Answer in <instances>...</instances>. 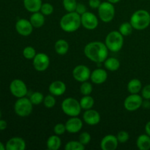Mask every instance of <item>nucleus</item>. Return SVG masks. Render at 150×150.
<instances>
[{
  "instance_id": "1",
  "label": "nucleus",
  "mask_w": 150,
  "mask_h": 150,
  "mask_svg": "<svg viewBox=\"0 0 150 150\" xmlns=\"http://www.w3.org/2000/svg\"><path fill=\"white\" fill-rule=\"evenodd\" d=\"M108 51L105 43L100 41L89 42L84 47L85 56L91 61L96 63H102L108 58Z\"/></svg>"
},
{
  "instance_id": "2",
  "label": "nucleus",
  "mask_w": 150,
  "mask_h": 150,
  "mask_svg": "<svg viewBox=\"0 0 150 150\" xmlns=\"http://www.w3.org/2000/svg\"><path fill=\"white\" fill-rule=\"evenodd\" d=\"M60 27L64 32H74L81 26V16L76 11L67 13L62 17L59 22Z\"/></svg>"
},
{
  "instance_id": "3",
  "label": "nucleus",
  "mask_w": 150,
  "mask_h": 150,
  "mask_svg": "<svg viewBox=\"0 0 150 150\" xmlns=\"http://www.w3.org/2000/svg\"><path fill=\"white\" fill-rule=\"evenodd\" d=\"M130 23L133 29L144 30L150 25V14L145 10H139L133 13L130 17Z\"/></svg>"
},
{
  "instance_id": "4",
  "label": "nucleus",
  "mask_w": 150,
  "mask_h": 150,
  "mask_svg": "<svg viewBox=\"0 0 150 150\" xmlns=\"http://www.w3.org/2000/svg\"><path fill=\"white\" fill-rule=\"evenodd\" d=\"M123 35L119 31H112L107 35L105 44L109 51L118 52L122 48L124 44Z\"/></svg>"
},
{
  "instance_id": "5",
  "label": "nucleus",
  "mask_w": 150,
  "mask_h": 150,
  "mask_svg": "<svg viewBox=\"0 0 150 150\" xmlns=\"http://www.w3.org/2000/svg\"><path fill=\"white\" fill-rule=\"evenodd\" d=\"M62 110L69 117H79L81 111L80 103L73 98H65L61 105Z\"/></svg>"
},
{
  "instance_id": "6",
  "label": "nucleus",
  "mask_w": 150,
  "mask_h": 150,
  "mask_svg": "<svg viewBox=\"0 0 150 150\" xmlns=\"http://www.w3.org/2000/svg\"><path fill=\"white\" fill-rule=\"evenodd\" d=\"M33 104L29 98H20L16 100L14 105L16 114L21 117H26L31 114L33 110Z\"/></svg>"
},
{
  "instance_id": "7",
  "label": "nucleus",
  "mask_w": 150,
  "mask_h": 150,
  "mask_svg": "<svg viewBox=\"0 0 150 150\" xmlns=\"http://www.w3.org/2000/svg\"><path fill=\"white\" fill-rule=\"evenodd\" d=\"M98 16L100 19L104 23H109L114 19L115 16V7L114 4L109 1L101 2L98 8Z\"/></svg>"
},
{
  "instance_id": "8",
  "label": "nucleus",
  "mask_w": 150,
  "mask_h": 150,
  "mask_svg": "<svg viewBox=\"0 0 150 150\" xmlns=\"http://www.w3.org/2000/svg\"><path fill=\"white\" fill-rule=\"evenodd\" d=\"M144 98L139 94H130L124 101V107L127 111H135L142 106Z\"/></svg>"
},
{
  "instance_id": "9",
  "label": "nucleus",
  "mask_w": 150,
  "mask_h": 150,
  "mask_svg": "<svg viewBox=\"0 0 150 150\" xmlns=\"http://www.w3.org/2000/svg\"><path fill=\"white\" fill-rule=\"evenodd\" d=\"M10 90L12 95L18 98L25 97L28 92L26 83L20 79H15L10 83Z\"/></svg>"
},
{
  "instance_id": "10",
  "label": "nucleus",
  "mask_w": 150,
  "mask_h": 150,
  "mask_svg": "<svg viewBox=\"0 0 150 150\" xmlns=\"http://www.w3.org/2000/svg\"><path fill=\"white\" fill-rule=\"evenodd\" d=\"M81 25L83 28L88 30H94L98 26V18L94 13L87 12L81 16Z\"/></svg>"
},
{
  "instance_id": "11",
  "label": "nucleus",
  "mask_w": 150,
  "mask_h": 150,
  "mask_svg": "<svg viewBox=\"0 0 150 150\" xmlns=\"http://www.w3.org/2000/svg\"><path fill=\"white\" fill-rule=\"evenodd\" d=\"M50 64V59L46 54H37L33 59V67L37 71L43 72L48 69Z\"/></svg>"
},
{
  "instance_id": "12",
  "label": "nucleus",
  "mask_w": 150,
  "mask_h": 150,
  "mask_svg": "<svg viewBox=\"0 0 150 150\" xmlns=\"http://www.w3.org/2000/svg\"><path fill=\"white\" fill-rule=\"evenodd\" d=\"M91 73L89 67L83 64H80L74 67L73 70V76L77 81L84 82L90 79Z\"/></svg>"
},
{
  "instance_id": "13",
  "label": "nucleus",
  "mask_w": 150,
  "mask_h": 150,
  "mask_svg": "<svg viewBox=\"0 0 150 150\" xmlns=\"http://www.w3.org/2000/svg\"><path fill=\"white\" fill-rule=\"evenodd\" d=\"M33 26L30 21L25 18L19 19L16 23V29L19 35L22 36H29L33 32Z\"/></svg>"
},
{
  "instance_id": "14",
  "label": "nucleus",
  "mask_w": 150,
  "mask_h": 150,
  "mask_svg": "<svg viewBox=\"0 0 150 150\" xmlns=\"http://www.w3.org/2000/svg\"><path fill=\"white\" fill-rule=\"evenodd\" d=\"M64 125L66 130L72 134L79 133L83 127V122L78 117H70Z\"/></svg>"
},
{
  "instance_id": "15",
  "label": "nucleus",
  "mask_w": 150,
  "mask_h": 150,
  "mask_svg": "<svg viewBox=\"0 0 150 150\" xmlns=\"http://www.w3.org/2000/svg\"><path fill=\"white\" fill-rule=\"evenodd\" d=\"M83 120L89 125H96L100 122V114L94 109L86 110L83 114Z\"/></svg>"
},
{
  "instance_id": "16",
  "label": "nucleus",
  "mask_w": 150,
  "mask_h": 150,
  "mask_svg": "<svg viewBox=\"0 0 150 150\" xmlns=\"http://www.w3.org/2000/svg\"><path fill=\"white\" fill-rule=\"evenodd\" d=\"M119 142L117 136L107 135L104 136L100 142V148L103 150H115L118 147Z\"/></svg>"
},
{
  "instance_id": "17",
  "label": "nucleus",
  "mask_w": 150,
  "mask_h": 150,
  "mask_svg": "<svg viewBox=\"0 0 150 150\" xmlns=\"http://www.w3.org/2000/svg\"><path fill=\"white\" fill-rule=\"evenodd\" d=\"M107 79H108V73L104 69H95L91 73L90 79L92 83L95 84H102L105 82Z\"/></svg>"
},
{
  "instance_id": "18",
  "label": "nucleus",
  "mask_w": 150,
  "mask_h": 150,
  "mask_svg": "<svg viewBox=\"0 0 150 150\" xmlns=\"http://www.w3.org/2000/svg\"><path fill=\"white\" fill-rule=\"evenodd\" d=\"M66 84L62 81H54L49 85L48 90L54 96H61L66 92Z\"/></svg>"
},
{
  "instance_id": "19",
  "label": "nucleus",
  "mask_w": 150,
  "mask_h": 150,
  "mask_svg": "<svg viewBox=\"0 0 150 150\" xmlns=\"http://www.w3.org/2000/svg\"><path fill=\"white\" fill-rule=\"evenodd\" d=\"M7 150H24L26 149V142L22 138L13 137L6 144Z\"/></svg>"
},
{
  "instance_id": "20",
  "label": "nucleus",
  "mask_w": 150,
  "mask_h": 150,
  "mask_svg": "<svg viewBox=\"0 0 150 150\" xmlns=\"http://www.w3.org/2000/svg\"><path fill=\"white\" fill-rule=\"evenodd\" d=\"M42 4V0H23L25 9L32 13L39 12Z\"/></svg>"
},
{
  "instance_id": "21",
  "label": "nucleus",
  "mask_w": 150,
  "mask_h": 150,
  "mask_svg": "<svg viewBox=\"0 0 150 150\" xmlns=\"http://www.w3.org/2000/svg\"><path fill=\"white\" fill-rule=\"evenodd\" d=\"M29 21L34 28L39 29L42 27L45 23V16L40 11L33 13L31 16Z\"/></svg>"
},
{
  "instance_id": "22",
  "label": "nucleus",
  "mask_w": 150,
  "mask_h": 150,
  "mask_svg": "<svg viewBox=\"0 0 150 150\" xmlns=\"http://www.w3.org/2000/svg\"><path fill=\"white\" fill-rule=\"evenodd\" d=\"M136 146L140 150L150 149V136L147 134H142L136 140Z\"/></svg>"
},
{
  "instance_id": "23",
  "label": "nucleus",
  "mask_w": 150,
  "mask_h": 150,
  "mask_svg": "<svg viewBox=\"0 0 150 150\" xmlns=\"http://www.w3.org/2000/svg\"><path fill=\"white\" fill-rule=\"evenodd\" d=\"M54 48H55L56 53L58 54L59 55H64L69 51V44L65 40H58L55 42Z\"/></svg>"
},
{
  "instance_id": "24",
  "label": "nucleus",
  "mask_w": 150,
  "mask_h": 150,
  "mask_svg": "<svg viewBox=\"0 0 150 150\" xmlns=\"http://www.w3.org/2000/svg\"><path fill=\"white\" fill-rule=\"evenodd\" d=\"M62 145L61 139L57 135H53L48 139L46 146L49 150H58Z\"/></svg>"
},
{
  "instance_id": "25",
  "label": "nucleus",
  "mask_w": 150,
  "mask_h": 150,
  "mask_svg": "<svg viewBox=\"0 0 150 150\" xmlns=\"http://www.w3.org/2000/svg\"><path fill=\"white\" fill-rule=\"evenodd\" d=\"M142 89V83L138 79H131L127 83V90L130 94H139Z\"/></svg>"
},
{
  "instance_id": "26",
  "label": "nucleus",
  "mask_w": 150,
  "mask_h": 150,
  "mask_svg": "<svg viewBox=\"0 0 150 150\" xmlns=\"http://www.w3.org/2000/svg\"><path fill=\"white\" fill-rule=\"evenodd\" d=\"M103 63L105 68L109 71H117L120 67V62L115 57L107 58Z\"/></svg>"
},
{
  "instance_id": "27",
  "label": "nucleus",
  "mask_w": 150,
  "mask_h": 150,
  "mask_svg": "<svg viewBox=\"0 0 150 150\" xmlns=\"http://www.w3.org/2000/svg\"><path fill=\"white\" fill-rule=\"evenodd\" d=\"M80 103L81 107L83 110H89L92 108L95 104V100H94L93 98L91 97L90 95H83V98L79 101Z\"/></svg>"
},
{
  "instance_id": "28",
  "label": "nucleus",
  "mask_w": 150,
  "mask_h": 150,
  "mask_svg": "<svg viewBox=\"0 0 150 150\" xmlns=\"http://www.w3.org/2000/svg\"><path fill=\"white\" fill-rule=\"evenodd\" d=\"M133 27L132 26V24L130 23V22H125L122 23L120 26V29H119V32L123 35V36H128V35H131V33L133 32Z\"/></svg>"
},
{
  "instance_id": "29",
  "label": "nucleus",
  "mask_w": 150,
  "mask_h": 150,
  "mask_svg": "<svg viewBox=\"0 0 150 150\" xmlns=\"http://www.w3.org/2000/svg\"><path fill=\"white\" fill-rule=\"evenodd\" d=\"M65 150H84L85 146L79 141H70L65 144Z\"/></svg>"
},
{
  "instance_id": "30",
  "label": "nucleus",
  "mask_w": 150,
  "mask_h": 150,
  "mask_svg": "<svg viewBox=\"0 0 150 150\" xmlns=\"http://www.w3.org/2000/svg\"><path fill=\"white\" fill-rule=\"evenodd\" d=\"M44 98L45 97L42 93H40V92H35L30 95L29 100L34 105H38L43 102Z\"/></svg>"
},
{
  "instance_id": "31",
  "label": "nucleus",
  "mask_w": 150,
  "mask_h": 150,
  "mask_svg": "<svg viewBox=\"0 0 150 150\" xmlns=\"http://www.w3.org/2000/svg\"><path fill=\"white\" fill-rule=\"evenodd\" d=\"M62 4L64 10L67 13H70V12L76 11V8L78 2L76 0H63Z\"/></svg>"
},
{
  "instance_id": "32",
  "label": "nucleus",
  "mask_w": 150,
  "mask_h": 150,
  "mask_svg": "<svg viewBox=\"0 0 150 150\" xmlns=\"http://www.w3.org/2000/svg\"><path fill=\"white\" fill-rule=\"evenodd\" d=\"M93 90L92 83L88 82L87 81L82 82L80 86V92L83 95H90Z\"/></svg>"
},
{
  "instance_id": "33",
  "label": "nucleus",
  "mask_w": 150,
  "mask_h": 150,
  "mask_svg": "<svg viewBox=\"0 0 150 150\" xmlns=\"http://www.w3.org/2000/svg\"><path fill=\"white\" fill-rule=\"evenodd\" d=\"M36 54V51L32 46H26L23 51V55L26 59H33Z\"/></svg>"
},
{
  "instance_id": "34",
  "label": "nucleus",
  "mask_w": 150,
  "mask_h": 150,
  "mask_svg": "<svg viewBox=\"0 0 150 150\" xmlns=\"http://www.w3.org/2000/svg\"><path fill=\"white\" fill-rule=\"evenodd\" d=\"M42 103H43L44 106L46 107V108H53V107L56 105V99L55 98H54V95L51 94V95H46V96L44 98Z\"/></svg>"
},
{
  "instance_id": "35",
  "label": "nucleus",
  "mask_w": 150,
  "mask_h": 150,
  "mask_svg": "<svg viewBox=\"0 0 150 150\" xmlns=\"http://www.w3.org/2000/svg\"><path fill=\"white\" fill-rule=\"evenodd\" d=\"M40 11L45 16H50V15L52 14L53 12H54V7H53L52 4H50V3H42Z\"/></svg>"
},
{
  "instance_id": "36",
  "label": "nucleus",
  "mask_w": 150,
  "mask_h": 150,
  "mask_svg": "<svg viewBox=\"0 0 150 150\" xmlns=\"http://www.w3.org/2000/svg\"><path fill=\"white\" fill-rule=\"evenodd\" d=\"M79 141L84 146L89 144L91 141V135L87 132H83L79 135Z\"/></svg>"
},
{
  "instance_id": "37",
  "label": "nucleus",
  "mask_w": 150,
  "mask_h": 150,
  "mask_svg": "<svg viewBox=\"0 0 150 150\" xmlns=\"http://www.w3.org/2000/svg\"><path fill=\"white\" fill-rule=\"evenodd\" d=\"M117 137V139H118L119 143L123 144V143H125V142H127V141H128L129 137H130V136H129L128 133H127V131L121 130V131H120L118 133Z\"/></svg>"
},
{
  "instance_id": "38",
  "label": "nucleus",
  "mask_w": 150,
  "mask_h": 150,
  "mask_svg": "<svg viewBox=\"0 0 150 150\" xmlns=\"http://www.w3.org/2000/svg\"><path fill=\"white\" fill-rule=\"evenodd\" d=\"M66 130V127L65 125L62 124V123H58V124L56 125L54 127V132L56 135L57 136H61L63 135L65 133Z\"/></svg>"
},
{
  "instance_id": "39",
  "label": "nucleus",
  "mask_w": 150,
  "mask_h": 150,
  "mask_svg": "<svg viewBox=\"0 0 150 150\" xmlns=\"http://www.w3.org/2000/svg\"><path fill=\"white\" fill-rule=\"evenodd\" d=\"M142 96L144 100H150V84L146 85L142 88Z\"/></svg>"
},
{
  "instance_id": "40",
  "label": "nucleus",
  "mask_w": 150,
  "mask_h": 150,
  "mask_svg": "<svg viewBox=\"0 0 150 150\" xmlns=\"http://www.w3.org/2000/svg\"><path fill=\"white\" fill-rule=\"evenodd\" d=\"M76 12L78 14L81 16V15H83V13H85L86 12V6L83 4H82V3H78L76 8Z\"/></svg>"
},
{
  "instance_id": "41",
  "label": "nucleus",
  "mask_w": 150,
  "mask_h": 150,
  "mask_svg": "<svg viewBox=\"0 0 150 150\" xmlns=\"http://www.w3.org/2000/svg\"><path fill=\"white\" fill-rule=\"evenodd\" d=\"M100 4V0H89V5L92 9H98Z\"/></svg>"
},
{
  "instance_id": "42",
  "label": "nucleus",
  "mask_w": 150,
  "mask_h": 150,
  "mask_svg": "<svg viewBox=\"0 0 150 150\" xmlns=\"http://www.w3.org/2000/svg\"><path fill=\"white\" fill-rule=\"evenodd\" d=\"M7 124L4 120H0V130H4L7 128Z\"/></svg>"
},
{
  "instance_id": "43",
  "label": "nucleus",
  "mask_w": 150,
  "mask_h": 150,
  "mask_svg": "<svg viewBox=\"0 0 150 150\" xmlns=\"http://www.w3.org/2000/svg\"><path fill=\"white\" fill-rule=\"evenodd\" d=\"M145 131H146V134L150 136V121L148 122L146 124V126H145Z\"/></svg>"
},
{
  "instance_id": "44",
  "label": "nucleus",
  "mask_w": 150,
  "mask_h": 150,
  "mask_svg": "<svg viewBox=\"0 0 150 150\" xmlns=\"http://www.w3.org/2000/svg\"><path fill=\"white\" fill-rule=\"evenodd\" d=\"M142 106H144V108H148L150 106V102L149 100H145L144 101H143V103H142Z\"/></svg>"
},
{
  "instance_id": "45",
  "label": "nucleus",
  "mask_w": 150,
  "mask_h": 150,
  "mask_svg": "<svg viewBox=\"0 0 150 150\" xmlns=\"http://www.w3.org/2000/svg\"><path fill=\"white\" fill-rule=\"evenodd\" d=\"M108 1H109V2L112 3V4H117V3H118L119 1H120L121 0H107Z\"/></svg>"
},
{
  "instance_id": "46",
  "label": "nucleus",
  "mask_w": 150,
  "mask_h": 150,
  "mask_svg": "<svg viewBox=\"0 0 150 150\" xmlns=\"http://www.w3.org/2000/svg\"><path fill=\"white\" fill-rule=\"evenodd\" d=\"M4 149H6L5 146H4V144H3L1 142H0V150H4Z\"/></svg>"
},
{
  "instance_id": "47",
  "label": "nucleus",
  "mask_w": 150,
  "mask_h": 150,
  "mask_svg": "<svg viewBox=\"0 0 150 150\" xmlns=\"http://www.w3.org/2000/svg\"><path fill=\"white\" fill-rule=\"evenodd\" d=\"M1 111H0V118H1Z\"/></svg>"
}]
</instances>
